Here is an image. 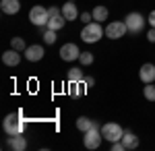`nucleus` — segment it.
Listing matches in <instances>:
<instances>
[{
	"instance_id": "22",
	"label": "nucleus",
	"mask_w": 155,
	"mask_h": 151,
	"mask_svg": "<svg viewBox=\"0 0 155 151\" xmlns=\"http://www.w3.org/2000/svg\"><path fill=\"white\" fill-rule=\"evenodd\" d=\"M79 62H81V64H85V66H89V64L93 62V54H91V52H81Z\"/></svg>"
},
{
	"instance_id": "3",
	"label": "nucleus",
	"mask_w": 155,
	"mask_h": 151,
	"mask_svg": "<svg viewBox=\"0 0 155 151\" xmlns=\"http://www.w3.org/2000/svg\"><path fill=\"white\" fill-rule=\"evenodd\" d=\"M101 135H104V141H110V143H114V141H122V135H124V128L116 124V122H107L101 126Z\"/></svg>"
},
{
	"instance_id": "9",
	"label": "nucleus",
	"mask_w": 155,
	"mask_h": 151,
	"mask_svg": "<svg viewBox=\"0 0 155 151\" xmlns=\"http://www.w3.org/2000/svg\"><path fill=\"white\" fill-rule=\"evenodd\" d=\"M139 77H141V81L143 83H153L155 81V66L153 64H143L141 70H139Z\"/></svg>"
},
{
	"instance_id": "25",
	"label": "nucleus",
	"mask_w": 155,
	"mask_h": 151,
	"mask_svg": "<svg viewBox=\"0 0 155 151\" xmlns=\"http://www.w3.org/2000/svg\"><path fill=\"white\" fill-rule=\"evenodd\" d=\"M147 39H149V42H155V27H151V29L147 31Z\"/></svg>"
},
{
	"instance_id": "8",
	"label": "nucleus",
	"mask_w": 155,
	"mask_h": 151,
	"mask_svg": "<svg viewBox=\"0 0 155 151\" xmlns=\"http://www.w3.org/2000/svg\"><path fill=\"white\" fill-rule=\"evenodd\" d=\"M81 52H79V46L77 44H64L60 48V58L66 60V62H72V60H79Z\"/></svg>"
},
{
	"instance_id": "15",
	"label": "nucleus",
	"mask_w": 155,
	"mask_h": 151,
	"mask_svg": "<svg viewBox=\"0 0 155 151\" xmlns=\"http://www.w3.org/2000/svg\"><path fill=\"white\" fill-rule=\"evenodd\" d=\"M122 143H124L126 149H137V147H139V137H137L134 133L124 130V135H122Z\"/></svg>"
},
{
	"instance_id": "10",
	"label": "nucleus",
	"mask_w": 155,
	"mask_h": 151,
	"mask_svg": "<svg viewBox=\"0 0 155 151\" xmlns=\"http://www.w3.org/2000/svg\"><path fill=\"white\" fill-rule=\"evenodd\" d=\"M25 58L31 60V62L41 60L44 58V48L41 46H27V50H25Z\"/></svg>"
},
{
	"instance_id": "2",
	"label": "nucleus",
	"mask_w": 155,
	"mask_h": 151,
	"mask_svg": "<svg viewBox=\"0 0 155 151\" xmlns=\"http://www.w3.org/2000/svg\"><path fill=\"white\" fill-rule=\"evenodd\" d=\"M106 33L104 29H101V25H97V21H91V23H87L83 27V31H81V39H83L85 44H95L101 39V35Z\"/></svg>"
},
{
	"instance_id": "24",
	"label": "nucleus",
	"mask_w": 155,
	"mask_h": 151,
	"mask_svg": "<svg viewBox=\"0 0 155 151\" xmlns=\"http://www.w3.org/2000/svg\"><path fill=\"white\" fill-rule=\"evenodd\" d=\"M81 21H83V23H91V21H93V15H91V12H83V15H81Z\"/></svg>"
},
{
	"instance_id": "21",
	"label": "nucleus",
	"mask_w": 155,
	"mask_h": 151,
	"mask_svg": "<svg viewBox=\"0 0 155 151\" xmlns=\"http://www.w3.org/2000/svg\"><path fill=\"white\" fill-rule=\"evenodd\" d=\"M11 46H12V50H17V52L27 50V46H25V42L21 39V37H12V39H11Z\"/></svg>"
},
{
	"instance_id": "1",
	"label": "nucleus",
	"mask_w": 155,
	"mask_h": 151,
	"mask_svg": "<svg viewBox=\"0 0 155 151\" xmlns=\"http://www.w3.org/2000/svg\"><path fill=\"white\" fill-rule=\"evenodd\" d=\"M2 128H4L6 135H23L25 122L21 120V112H17V114H8V116L4 118Z\"/></svg>"
},
{
	"instance_id": "18",
	"label": "nucleus",
	"mask_w": 155,
	"mask_h": 151,
	"mask_svg": "<svg viewBox=\"0 0 155 151\" xmlns=\"http://www.w3.org/2000/svg\"><path fill=\"white\" fill-rule=\"evenodd\" d=\"M91 15H93V21L101 23V21H106V19H107V8H106V6H95Z\"/></svg>"
},
{
	"instance_id": "17",
	"label": "nucleus",
	"mask_w": 155,
	"mask_h": 151,
	"mask_svg": "<svg viewBox=\"0 0 155 151\" xmlns=\"http://www.w3.org/2000/svg\"><path fill=\"white\" fill-rule=\"evenodd\" d=\"M91 126H95V122L91 120V118H87V116H79V120H77V128L81 130V133H87Z\"/></svg>"
},
{
	"instance_id": "16",
	"label": "nucleus",
	"mask_w": 155,
	"mask_h": 151,
	"mask_svg": "<svg viewBox=\"0 0 155 151\" xmlns=\"http://www.w3.org/2000/svg\"><path fill=\"white\" fill-rule=\"evenodd\" d=\"M64 23H66V19H64V15L60 12V15H54V17H50V21H48V29H54V31H60L62 27H64Z\"/></svg>"
},
{
	"instance_id": "6",
	"label": "nucleus",
	"mask_w": 155,
	"mask_h": 151,
	"mask_svg": "<svg viewBox=\"0 0 155 151\" xmlns=\"http://www.w3.org/2000/svg\"><path fill=\"white\" fill-rule=\"evenodd\" d=\"M126 31H128V27H126V23H122V21H112L106 27V35L110 39H120Z\"/></svg>"
},
{
	"instance_id": "23",
	"label": "nucleus",
	"mask_w": 155,
	"mask_h": 151,
	"mask_svg": "<svg viewBox=\"0 0 155 151\" xmlns=\"http://www.w3.org/2000/svg\"><path fill=\"white\" fill-rule=\"evenodd\" d=\"M44 42H46V44H54V42H56V31H54V29H46Z\"/></svg>"
},
{
	"instance_id": "27",
	"label": "nucleus",
	"mask_w": 155,
	"mask_h": 151,
	"mask_svg": "<svg viewBox=\"0 0 155 151\" xmlns=\"http://www.w3.org/2000/svg\"><path fill=\"white\" fill-rule=\"evenodd\" d=\"M149 25H151V27H155V11L149 12Z\"/></svg>"
},
{
	"instance_id": "5",
	"label": "nucleus",
	"mask_w": 155,
	"mask_h": 151,
	"mask_svg": "<svg viewBox=\"0 0 155 151\" xmlns=\"http://www.w3.org/2000/svg\"><path fill=\"white\" fill-rule=\"evenodd\" d=\"M29 21L33 25H48V21H50V12H48V8H44V6H33L31 8V12H29Z\"/></svg>"
},
{
	"instance_id": "14",
	"label": "nucleus",
	"mask_w": 155,
	"mask_h": 151,
	"mask_svg": "<svg viewBox=\"0 0 155 151\" xmlns=\"http://www.w3.org/2000/svg\"><path fill=\"white\" fill-rule=\"evenodd\" d=\"M62 15H64V19L66 21H74L77 17H79V11H77V6H74V2L68 0L64 6H62Z\"/></svg>"
},
{
	"instance_id": "7",
	"label": "nucleus",
	"mask_w": 155,
	"mask_h": 151,
	"mask_svg": "<svg viewBox=\"0 0 155 151\" xmlns=\"http://www.w3.org/2000/svg\"><path fill=\"white\" fill-rule=\"evenodd\" d=\"M124 23H126V27H128V31L139 33V31L143 29V25H145V19H143V15H139V12H128Z\"/></svg>"
},
{
	"instance_id": "12",
	"label": "nucleus",
	"mask_w": 155,
	"mask_h": 151,
	"mask_svg": "<svg viewBox=\"0 0 155 151\" xmlns=\"http://www.w3.org/2000/svg\"><path fill=\"white\" fill-rule=\"evenodd\" d=\"M0 8H2L4 15H17L19 8H21V4H19V0H2Z\"/></svg>"
},
{
	"instance_id": "19",
	"label": "nucleus",
	"mask_w": 155,
	"mask_h": 151,
	"mask_svg": "<svg viewBox=\"0 0 155 151\" xmlns=\"http://www.w3.org/2000/svg\"><path fill=\"white\" fill-rule=\"evenodd\" d=\"M145 99H149V102H155V85L153 83H145Z\"/></svg>"
},
{
	"instance_id": "4",
	"label": "nucleus",
	"mask_w": 155,
	"mask_h": 151,
	"mask_svg": "<svg viewBox=\"0 0 155 151\" xmlns=\"http://www.w3.org/2000/svg\"><path fill=\"white\" fill-rule=\"evenodd\" d=\"M101 139H104L101 130H97V126H91L87 133H85L83 143H85V147H87V149H97V147L101 145Z\"/></svg>"
},
{
	"instance_id": "20",
	"label": "nucleus",
	"mask_w": 155,
	"mask_h": 151,
	"mask_svg": "<svg viewBox=\"0 0 155 151\" xmlns=\"http://www.w3.org/2000/svg\"><path fill=\"white\" fill-rule=\"evenodd\" d=\"M68 81L71 83H81L83 81V72L79 69H71L68 70Z\"/></svg>"
},
{
	"instance_id": "11",
	"label": "nucleus",
	"mask_w": 155,
	"mask_h": 151,
	"mask_svg": "<svg viewBox=\"0 0 155 151\" xmlns=\"http://www.w3.org/2000/svg\"><path fill=\"white\" fill-rule=\"evenodd\" d=\"M8 147H11L12 151H23V149H27V141H25L23 135H11Z\"/></svg>"
},
{
	"instance_id": "13",
	"label": "nucleus",
	"mask_w": 155,
	"mask_h": 151,
	"mask_svg": "<svg viewBox=\"0 0 155 151\" xmlns=\"http://www.w3.org/2000/svg\"><path fill=\"white\" fill-rule=\"evenodd\" d=\"M2 62H4L6 66H17V64L21 62V56H19L17 50H8V52L2 54Z\"/></svg>"
},
{
	"instance_id": "26",
	"label": "nucleus",
	"mask_w": 155,
	"mask_h": 151,
	"mask_svg": "<svg viewBox=\"0 0 155 151\" xmlns=\"http://www.w3.org/2000/svg\"><path fill=\"white\" fill-rule=\"evenodd\" d=\"M48 12H50V17H54V15H60V8L58 6H52V8H48Z\"/></svg>"
}]
</instances>
